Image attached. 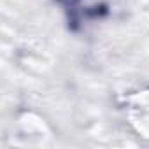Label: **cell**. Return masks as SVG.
<instances>
[{
    "mask_svg": "<svg viewBox=\"0 0 149 149\" xmlns=\"http://www.w3.org/2000/svg\"><path fill=\"white\" fill-rule=\"evenodd\" d=\"M56 2L63 7L65 14H67V21H68V28L77 32L81 23L84 19L90 18H102L107 14L105 7H93V9H86L83 7L81 0H56Z\"/></svg>",
    "mask_w": 149,
    "mask_h": 149,
    "instance_id": "obj_1",
    "label": "cell"
}]
</instances>
